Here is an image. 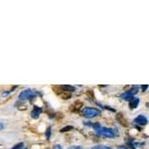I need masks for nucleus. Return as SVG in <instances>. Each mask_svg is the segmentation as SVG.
<instances>
[{
	"mask_svg": "<svg viewBox=\"0 0 149 149\" xmlns=\"http://www.w3.org/2000/svg\"><path fill=\"white\" fill-rule=\"evenodd\" d=\"M149 88V86L148 85H143V86H141V88H142V92H145L146 90H147V88Z\"/></svg>",
	"mask_w": 149,
	"mask_h": 149,
	"instance_id": "dca6fc26",
	"label": "nucleus"
},
{
	"mask_svg": "<svg viewBox=\"0 0 149 149\" xmlns=\"http://www.w3.org/2000/svg\"><path fill=\"white\" fill-rule=\"evenodd\" d=\"M138 103H139V98H135L134 96V98H131L130 100H129V107H130L131 109H136Z\"/></svg>",
	"mask_w": 149,
	"mask_h": 149,
	"instance_id": "0eeeda50",
	"label": "nucleus"
},
{
	"mask_svg": "<svg viewBox=\"0 0 149 149\" xmlns=\"http://www.w3.org/2000/svg\"><path fill=\"white\" fill-rule=\"evenodd\" d=\"M53 149H63L61 145H59V144H55V145L53 146Z\"/></svg>",
	"mask_w": 149,
	"mask_h": 149,
	"instance_id": "f3484780",
	"label": "nucleus"
},
{
	"mask_svg": "<svg viewBox=\"0 0 149 149\" xmlns=\"http://www.w3.org/2000/svg\"><path fill=\"white\" fill-rule=\"evenodd\" d=\"M72 129H73V126H71V125H68V126L62 128L60 131H61V132H67V131H70V130H72Z\"/></svg>",
	"mask_w": 149,
	"mask_h": 149,
	"instance_id": "ddd939ff",
	"label": "nucleus"
},
{
	"mask_svg": "<svg viewBox=\"0 0 149 149\" xmlns=\"http://www.w3.org/2000/svg\"><path fill=\"white\" fill-rule=\"evenodd\" d=\"M146 105H147V107H149V102H148V103H146Z\"/></svg>",
	"mask_w": 149,
	"mask_h": 149,
	"instance_id": "aec40b11",
	"label": "nucleus"
},
{
	"mask_svg": "<svg viewBox=\"0 0 149 149\" xmlns=\"http://www.w3.org/2000/svg\"><path fill=\"white\" fill-rule=\"evenodd\" d=\"M51 130H52L51 127H48V128H47L46 133H45V135H46V138H47V139H50V136H51Z\"/></svg>",
	"mask_w": 149,
	"mask_h": 149,
	"instance_id": "4468645a",
	"label": "nucleus"
},
{
	"mask_svg": "<svg viewBox=\"0 0 149 149\" xmlns=\"http://www.w3.org/2000/svg\"><path fill=\"white\" fill-rule=\"evenodd\" d=\"M41 112H42V109L39 107H34L33 111H31V117L34 118V119H37V118L40 116Z\"/></svg>",
	"mask_w": 149,
	"mask_h": 149,
	"instance_id": "423d86ee",
	"label": "nucleus"
},
{
	"mask_svg": "<svg viewBox=\"0 0 149 149\" xmlns=\"http://www.w3.org/2000/svg\"><path fill=\"white\" fill-rule=\"evenodd\" d=\"M134 122L136 124L138 125H140V126H143V125H146L147 124V122H148V120H147V118L145 117L144 115H142V114H140V115H138L136 118L134 119Z\"/></svg>",
	"mask_w": 149,
	"mask_h": 149,
	"instance_id": "39448f33",
	"label": "nucleus"
},
{
	"mask_svg": "<svg viewBox=\"0 0 149 149\" xmlns=\"http://www.w3.org/2000/svg\"><path fill=\"white\" fill-rule=\"evenodd\" d=\"M3 127H4L3 123H1V122H0V130H1V129H3Z\"/></svg>",
	"mask_w": 149,
	"mask_h": 149,
	"instance_id": "6ab92c4d",
	"label": "nucleus"
},
{
	"mask_svg": "<svg viewBox=\"0 0 149 149\" xmlns=\"http://www.w3.org/2000/svg\"><path fill=\"white\" fill-rule=\"evenodd\" d=\"M92 149H111V147L105 146V145H96V146H94Z\"/></svg>",
	"mask_w": 149,
	"mask_h": 149,
	"instance_id": "f8f14e48",
	"label": "nucleus"
},
{
	"mask_svg": "<svg viewBox=\"0 0 149 149\" xmlns=\"http://www.w3.org/2000/svg\"><path fill=\"white\" fill-rule=\"evenodd\" d=\"M61 98H64V99H68L71 98V94L70 92H64L63 94H61Z\"/></svg>",
	"mask_w": 149,
	"mask_h": 149,
	"instance_id": "9b49d317",
	"label": "nucleus"
},
{
	"mask_svg": "<svg viewBox=\"0 0 149 149\" xmlns=\"http://www.w3.org/2000/svg\"><path fill=\"white\" fill-rule=\"evenodd\" d=\"M117 149H136L135 147H133V146H118Z\"/></svg>",
	"mask_w": 149,
	"mask_h": 149,
	"instance_id": "2eb2a0df",
	"label": "nucleus"
},
{
	"mask_svg": "<svg viewBox=\"0 0 149 149\" xmlns=\"http://www.w3.org/2000/svg\"><path fill=\"white\" fill-rule=\"evenodd\" d=\"M116 119H117L118 121L120 122V123L123 125V126H126V125H127L126 120H125L124 118H123V116H122L121 113H118V114H117V116H116Z\"/></svg>",
	"mask_w": 149,
	"mask_h": 149,
	"instance_id": "1a4fd4ad",
	"label": "nucleus"
},
{
	"mask_svg": "<svg viewBox=\"0 0 149 149\" xmlns=\"http://www.w3.org/2000/svg\"><path fill=\"white\" fill-rule=\"evenodd\" d=\"M69 149H82L81 146H72V147H70Z\"/></svg>",
	"mask_w": 149,
	"mask_h": 149,
	"instance_id": "a211bd4d",
	"label": "nucleus"
},
{
	"mask_svg": "<svg viewBox=\"0 0 149 149\" xmlns=\"http://www.w3.org/2000/svg\"><path fill=\"white\" fill-rule=\"evenodd\" d=\"M96 133H98L99 135H102L105 137H107V138H112L115 136L117 133L114 131V129H111V128H107V127H100Z\"/></svg>",
	"mask_w": 149,
	"mask_h": 149,
	"instance_id": "f03ea898",
	"label": "nucleus"
},
{
	"mask_svg": "<svg viewBox=\"0 0 149 149\" xmlns=\"http://www.w3.org/2000/svg\"><path fill=\"white\" fill-rule=\"evenodd\" d=\"M11 149H25L24 143H23V142H20V143H18L15 146H13V148H11Z\"/></svg>",
	"mask_w": 149,
	"mask_h": 149,
	"instance_id": "9d476101",
	"label": "nucleus"
},
{
	"mask_svg": "<svg viewBox=\"0 0 149 149\" xmlns=\"http://www.w3.org/2000/svg\"><path fill=\"white\" fill-rule=\"evenodd\" d=\"M34 96H35L34 92L32 90H30V88H28V90H23L22 92H20L18 98L20 99V100H26V99L33 98Z\"/></svg>",
	"mask_w": 149,
	"mask_h": 149,
	"instance_id": "20e7f679",
	"label": "nucleus"
},
{
	"mask_svg": "<svg viewBox=\"0 0 149 149\" xmlns=\"http://www.w3.org/2000/svg\"><path fill=\"white\" fill-rule=\"evenodd\" d=\"M61 88L64 90L65 92H75V88L72 87V86H69V85H64V86H61Z\"/></svg>",
	"mask_w": 149,
	"mask_h": 149,
	"instance_id": "6e6552de",
	"label": "nucleus"
},
{
	"mask_svg": "<svg viewBox=\"0 0 149 149\" xmlns=\"http://www.w3.org/2000/svg\"><path fill=\"white\" fill-rule=\"evenodd\" d=\"M137 92H138V87L137 86H134L131 90L123 92V94L120 96V98H121V99H123V100H130L131 98H134V96L137 94Z\"/></svg>",
	"mask_w": 149,
	"mask_h": 149,
	"instance_id": "7ed1b4c3",
	"label": "nucleus"
},
{
	"mask_svg": "<svg viewBox=\"0 0 149 149\" xmlns=\"http://www.w3.org/2000/svg\"><path fill=\"white\" fill-rule=\"evenodd\" d=\"M100 113V111L96 107H85L82 111V114H83L84 117L86 118H92L96 117V116L99 115Z\"/></svg>",
	"mask_w": 149,
	"mask_h": 149,
	"instance_id": "f257e3e1",
	"label": "nucleus"
}]
</instances>
